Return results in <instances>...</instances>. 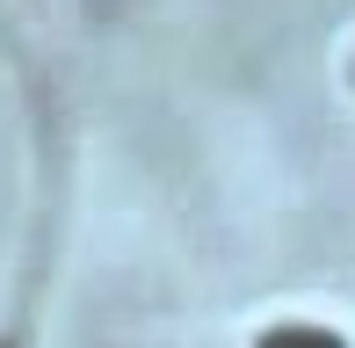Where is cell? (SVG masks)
Masks as SVG:
<instances>
[{"label":"cell","instance_id":"cell-1","mask_svg":"<svg viewBox=\"0 0 355 348\" xmlns=\"http://www.w3.org/2000/svg\"><path fill=\"white\" fill-rule=\"evenodd\" d=\"M261 348H348L334 327H312V320H283V327H268Z\"/></svg>","mask_w":355,"mask_h":348}]
</instances>
